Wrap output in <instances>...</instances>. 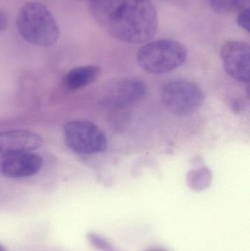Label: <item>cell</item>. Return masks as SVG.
<instances>
[{"label": "cell", "mask_w": 250, "mask_h": 251, "mask_svg": "<svg viewBox=\"0 0 250 251\" xmlns=\"http://www.w3.org/2000/svg\"><path fill=\"white\" fill-rule=\"evenodd\" d=\"M0 251H7V250H6V249H4V248L2 246H1V245H0Z\"/></svg>", "instance_id": "obj_16"}, {"label": "cell", "mask_w": 250, "mask_h": 251, "mask_svg": "<svg viewBox=\"0 0 250 251\" xmlns=\"http://www.w3.org/2000/svg\"><path fill=\"white\" fill-rule=\"evenodd\" d=\"M66 144L73 151L81 154H93L104 151L107 139L104 131L88 121L68 122L64 127Z\"/></svg>", "instance_id": "obj_5"}, {"label": "cell", "mask_w": 250, "mask_h": 251, "mask_svg": "<svg viewBox=\"0 0 250 251\" xmlns=\"http://www.w3.org/2000/svg\"><path fill=\"white\" fill-rule=\"evenodd\" d=\"M88 241L92 247L100 251H121L117 249L114 245L112 244L108 240L102 236L95 233L88 234ZM150 251H164L161 249H154Z\"/></svg>", "instance_id": "obj_13"}, {"label": "cell", "mask_w": 250, "mask_h": 251, "mask_svg": "<svg viewBox=\"0 0 250 251\" xmlns=\"http://www.w3.org/2000/svg\"><path fill=\"white\" fill-rule=\"evenodd\" d=\"M100 74L101 69L95 65L76 67L66 74L63 84L69 91H76L92 83Z\"/></svg>", "instance_id": "obj_10"}, {"label": "cell", "mask_w": 250, "mask_h": 251, "mask_svg": "<svg viewBox=\"0 0 250 251\" xmlns=\"http://www.w3.org/2000/svg\"><path fill=\"white\" fill-rule=\"evenodd\" d=\"M250 44L245 41L226 43L221 50V57L226 72L236 80H250Z\"/></svg>", "instance_id": "obj_6"}, {"label": "cell", "mask_w": 250, "mask_h": 251, "mask_svg": "<svg viewBox=\"0 0 250 251\" xmlns=\"http://www.w3.org/2000/svg\"><path fill=\"white\" fill-rule=\"evenodd\" d=\"M237 22L241 27L250 32V7L239 10Z\"/></svg>", "instance_id": "obj_14"}, {"label": "cell", "mask_w": 250, "mask_h": 251, "mask_svg": "<svg viewBox=\"0 0 250 251\" xmlns=\"http://www.w3.org/2000/svg\"><path fill=\"white\" fill-rule=\"evenodd\" d=\"M7 25V17L5 13L0 11V32L5 29Z\"/></svg>", "instance_id": "obj_15"}, {"label": "cell", "mask_w": 250, "mask_h": 251, "mask_svg": "<svg viewBox=\"0 0 250 251\" xmlns=\"http://www.w3.org/2000/svg\"><path fill=\"white\" fill-rule=\"evenodd\" d=\"M148 93L146 85L138 79H123L113 85L107 96V102L115 107H126L142 101Z\"/></svg>", "instance_id": "obj_9"}, {"label": "cell", "mask_w": 250, "mask_h": 251, "mask_svg": "<svg viewBox=\"0 0 250 251\" xmlns=\"http://www.w3.org/2000/svg\"><path fill=\"white\" fill-rule=\"evenodd\" d=\"M16 26L26 42L38 47H51L60 37L54 16L40 2L31 1L22 6L16 17Z\"/></svg>", "instance_id": "obj_2"}, {"label": "cell", "mask_w": 250, "mask_h": 251, "mask_svg": "<svg viewBox=\"0 0 250 251\" xmlns=\"http://www.w3.org/2000/svg\"><path fill=\"white\" fill-rule=\"evenodd\" d=\"M44 144L40 134L27 130H13L0 133V158L38 149Z\"/></svg>", "instance_id": "obj_7"}, {"label": "cell", "mask_w": 250, "mask_h": 251, "mask_svg": "<svg viewBox=\"0 0 250 251\" xmlns=\"http://www.w3.org/2000/svg\"><path fill=\"white\" fill-rule=\"evenodd\" d=\"M94 19L114 39L129 44L151 41L158 27L151 0H88Z\"/></svg>", "instance_id": "obj_1"}, {"label": "cell", "mask_w": 250, "mask_h": 251, "mask_svg": "<svg viewBox=\"0 0 250 251\" xmlns=\"http://www.w3.org/2000/svg\"><path fill=\"white\" fill-rule=\"evenodd\" d=\"M136 59L145 72L162 75L182 66L187 59V50L178 41L158 40L141 47Z\"/></svg>", "instance_id": "obj_3"}, {"label": "cell", "mask_w": 250, "mask_h": 251, "mask_svg": "<svg viewBox=\"0 0 250 251\" xmlns=\"http://www.w3.org/2000/svg\"><path fill=\"white\" fill-rule=\"evenodd\" d=\"M161 101L173 115L185 116L192 114L204 104L205 94L200 85L190 80L172 81L163 87Z\"/></svg>", "instance_id": "obj_4"}, {"label": "cell", "mask_w": 250, "mask_h": 251, "mask_svg": "<svg viewBox=\"0 0 250 251\" xmlns=\"http://www.w3.org/2000/svg\"><path fill=\"white\" fill-rule=\"evenodd\" d=\"M212 175L206 167L194 168L187 175L188 186L195 191H202L211 185Z\"/></svg>", "instance_id": "obj_11"}, {"label": "cell", "mask_w": 250, "mask_h": 251, "mask_svg": "<svg viewBox=\"0 0 250 251\" xmlns=\"http://www.w3.org/2000/svg\"><path fill=\"white\" fill-rule=\"evenodd\" d=\"M43 159L31 152H23L3 158L0 162V174L7 178L32 176L42 168Z\"/></svg>", "instance_id": "obj_8"}, {"label": "cell", "mask_w": 250, "mask_h": 251, "mask_svg": "<svg viewBox=\"0 0 250 251\" xmlns=\"http://www.w3.org/2000/svg\"><path fill=\"white\" fill-rule=\"evenodd\" d=\"M211 8L219 13H227L250 7V0H208Z\"/></svg>", "instance_id": "obj_12"}]
</instances>
